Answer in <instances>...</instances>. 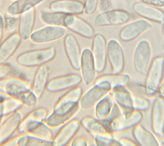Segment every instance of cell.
Segmentation results:
<instances>
[{"instance_id":"cell-9","label":"cell","mask_w":164,"mask_h":146,"mask_svg":"<svg viewBox=\"0 0 164 146\" xmlns=\"http://www.w3.org/2000/svg\"><path fill=\"white\" fill-rule=\"evenodd\" d=\"M63 26L85 38L91 39L94 36L92 26L77 15H67L64 19Z\"/></svg>"},{"instance_id":"cell-20","label":"cell","mask_w":164,"mask_h":146,"mask_svg":"<svg viewBox=\"0 0 164 146\" xmlns=\"http://www.w3.org/2000/svg\"><path fill=\"white\" fill-rule=\"evenodd\" d=\"M81 125L92 137L94 138L100 133L101 125L93 117L86 116L80 121Z\"/></svg>"},{"instance_id":"cell-7","label":"cell","mask_w":164,"mask_h":146,"mask_svg":"<svg viewBox=\"0 0 164 146\" xmlns=\"http://www.w3.org/2000/svg\"><path fill=\"white\" fill-rule=\"evenodd\" d=\"M110 84L106 81H102L95 85L82 95L79 101V106L83 109L91 108L110 87Z\"/></svg>"},{"instance_id":"cell-4","label":"cell","mask_w":164,"mask_h":146,"mask_svg":"<svg viewBox=\"0 0 164 146\" xmlns=\"http://www.w3.org/2000/svg\"><path fill=\"white\" fill-rule=\"evenodd\" d=\"M151 54L150 45L147 40H143L136 46L134 54L135 68L140 74L144 75L147 72Z\"/></svg>"},{"instance_id":"cell-3","label":"cell","mask_w":164,"mask_h":146,"mask_svg":"<svg viewBox=\"0 0 164 146\" xmlns=\"http://www.w3.org/2000/svg\"><path fill=\"white\" fill-rule=\"evenodd\" d=\"M91 51L96 71L101 73L106 67L107 57V43L102 35L97 34L94 36Z\"/></svg>"},{"instance_id":"cell-6","label":"cell","mask_w":164,"mask_h":146,"mask_svg":"<svg viewBox=\"0 0 164 146\" xmlns=\"http://www.w3.org/2000/svg\"><path fill=\"white\" fill-rule=\"evenodd\" d=\"M107 56L113 74H120L123 71L124 64L123 52L119 43L114 39L107 44Z\"/></svg>"},{"instance_id":"cell-2","label":"cell","mask_w":164,"mask_h":146,"mask_svg":"<svg viewBox=\"0 0 164 146\" xmlns=\"http://www.w3.org/2000/svg\"><path fill=\"white\" fill-rule=\"evenodd\" d=\"M130 19V15L127 11L112 9L98 15L95 19V25L100 27L121 25L127 23Z\"/></svg>"},{"instance_id":"cell-25","label":"cell","mask_w":164,"mask_h":146,"mask_svg":"<svg viewBox=\"0 0 164 146\" xmlns=\"http://www.w3.org/2000/svg\"><path fill=\"white\" fill-rule=\"evenodd\" d=\"M139 2L155 7H163L164 0H138Z\"/></svg>"},{"instance_id":"cell-23","label":"cell","mask_w":164,"mask_h":146,"mask_svg":"<svg viewBox=\"0 0 164 146\" xmlns=\"http://www.w3.org/2000/svg\"><path fill=\"white\" fill-rule=\"evenodd\" d=\"M84 12L87 14L94 13L97 7L98 0H83Z\"/></svg>"},{"instance_id":"cell-15","label":"cell","mask_w":164,"mask_h":146,"mask_svg":"<svg viewBox=\"0 0 164 146\" xmlns=\"http://www.w3.org/2000/svg\"><path fill=\"white\" fill-rule=\"evenodd\" d=\"M21 38L18 33H13L2 42L0 48V64L7 60L19 46Z\"/></svg>"},{"instance_id":"cell-17","label":"cell","mask_w":164,"mask_h":146,"mask_svg":"<svg viewBox=\"0 0 164 146\" xmlns=\"http://www.w3.org/2000/svg\"><path fill=\"white\" fill-rule=\"evenodd\" d=\"M44 0H17L11 3L7 9L8 13L18 15L41 3Z\"/></svg>"},{"instance_id":"cell-26","label":"cell","mask_w":164,"mask_h":146,"mask_svg":"<svg viewBox=\"0 0 164 146\" xmlns=\"http://www.w3.org/2000/svg\"><path fill=\"white\" fill-rule=\"evenodd\" d=\"M88 143L84 138L79 137L75 138L73 140L71 143L72 146H87Z\"/></svg>"},{"instance_id":"cell-5","label":"cell","mask_w":164,"mask_h":146,"mask_svg":"<svg viewBox=\"0 0 164 146\" xmlns=\"http://www.w3.org/2000/svg\"><path fill=\"white\" fill-rule=\"evenodd\" d=\"M65 32L63 26L50 25L33 32L30 38L35 43H47L62 37Z\"/></svg>"},{"instance_id":"cell-19","label":"cell","mask_w":164,"mask_h":146,"mask_svg":"<svg viewBox=\"0 0 164 146\" xmlns=\"http://www.w3.org/2000/svg\"><path fill=\"white\" fill-rule=\"evenodd\" d=\"M40 14L41 20L45 23L49 25L62 26H63L64 19L67 15L47 10L42 11Z\"/></svg>"},{"instance_id":"cell-24","label":"cell","mask_w":164,"mask_h":146,"mask_svg":"<svg viewBox=\"0 0 164 146\" xmlns=\"http://www.w3.org/2000/svg\"><path fill=\"white\" fill-rule=\"evenodd\" d=\"M112 7L111 0H98L97 8L102 13L112 10Z\"/></svg>"},{"instance_id":"cell-21","label":"cell","mask_w":164,"mask_h":146,"mask_svg":"<svg viewBox=\"0 0 164 146\" xmlns=\"http://www.w3.org/2000/svg\"><path fill=\"white\" fill-rule=\"evenodd\" d=\"M4 17V30L7 33H13L18 29L19 17L18 15L6 13Z\"/></svg>"},{"instance_id":"cell-16","label":"cell","mask_w":164,"mask_h":146,"mask_svg":"<svg viewBox=\"0 0 164 146\" xmlns=\"http://www.w3.org/2000/svg\"><path fill=\"white\" fill-rule=\"evenodd\" d=\"M82 80V78L79 75L70 74L52 79L49 83V86L54 90L72 89L77 86Z\"/></svg>"},{"instance_id":"cell-18","label":"cell","mask_w":164,"mask_h":146,"mask_svg":"<svg viewBox=\"0 0 164 146\" xmlns=\"http://www.w3.org/2000/svg\"><path fill=\"white\" fill-rule=\"evenodd\" d=\"M81 125L80 121L77 119H71L67 123L61 133V139L63 144H67L73 140Z\"/></svg>"},{"instance_id":"cell-13","label":"cell","mask_w":164,"mask_h":146,"mask_svg":"<svg viewBox=\"0 0 164 146\" xmlns=\"http://www.w3.org/2000/svg\"><path fill=\"white\" fill-rule=\"evenodd\" d=\"M80 69L85 84L90 85L95 79L96 71L91 51L89 48L84 49L81 53Z\"/></svg>"},{"instance_id":"cell-8","label":"cell","mask_w":164,"mask_h":146,"mask_svg":"<svg viewBox=\"0 0 164 146\" xmlns=\"http://www.w3.org/2000/svg\"><path fill=\"white\" fill-rule=\"evenodd\" d=\"M149 21L142 19L135 20L125 26L121 30L119 36L123 41L128 42L135 39L151 28Z\"/></svg>"},{"instance_id":"cell-14","label":"cell","mask_w":164,"mask_h":146,"mask_svg":"<svg viewBox=\"0 0 164 146\" xmlns=\"http://www.w3.org/2000/svg\"><path fill=\"white\" fill-rule=\"evenodd\" d=\"M35 18V11L32 8L20 15L18 33L22 39L26 40L32 33Z\"/></svg>"},{"instance_id":"cell-27","label":"cell","mask_w":164,"mask_h":146,"mask_svg":"<svg viewBox=\"0 0 164 146\" xmlns=\"http://www.w3.org/2000/svg\"><path fill=\"white\" fill-rule=\"evenodd\" d=\"M4 30V17L0 15V40H1L3 33Z\"/></svg>"},{"instance_id":"cell-12","label":"cell","mask_w":164,"mask_h":146,"mask_svg":"<svg viewBox=\"0 0 164 146\" xmlns=\"http://www.w3.org/2000/svg\"><path fill=\"white\" fill-rule=\"evenodd\" d=\"M51 11L77 15L84 12L83 3L76 0H57L52 2L49 6Z\"/></svg>"},{"instance_id":"cell-22","label":"cell","mask_w":164,"mask_h":146,"mask_svg":"<svg viewBox=\"0 0 164 146\" xmlns=\"http://www.w3.org/2000/svg\"><path fill=\"white\" fill-rule=\"evenodd\" d=\"M0 77L3 78L15 76H21L24 74L20 72L11 64L6 63L0 64Z\"/></svg>"},{"instance_id":"cell-10","label":"cell","mask_w":164,"mask_h":146,"mask_svg":"<svg viewBox=\"0 0 164 146\" xmlns=\"http://www.w3.org/2000/svg\"><path fill=\"white\" fill-rule=\"evenodd\" d=\"M65 50L72 67L75 70L80 69L81 53L79 45L75 37L68 34L64 40Z\"/></svg>"},{"instance_id":"cell-11","label":"cell","mask_w":164,"mask_h":146,"mask_svg":"<svg viewBox=\"0 0 164 146\" xmlns=\"http://www.w3.org/2000/svg\"><path fill=\"white\" fill-rule=\"evenodd\" d=\"M133 8L136 14L144 19L160 24L163 23V11L156 7L138 2L134 4Z\"/></svg>"},{"instance_id":"cell-1","label":"cell","mask_w":164,"mask_h":146,"mask_svg":"<svg viewBox=\"0 0 164 146\" xmlns=\"http://www.w3.org/2000/svg\"><path fill=\"white\" fill-rule=\"evenodd\" d=\"M56 54L54 47H50L27 51L18 56L16 61L25 68L39 67L52 60Z\"/></svg>"}]
</instances>
